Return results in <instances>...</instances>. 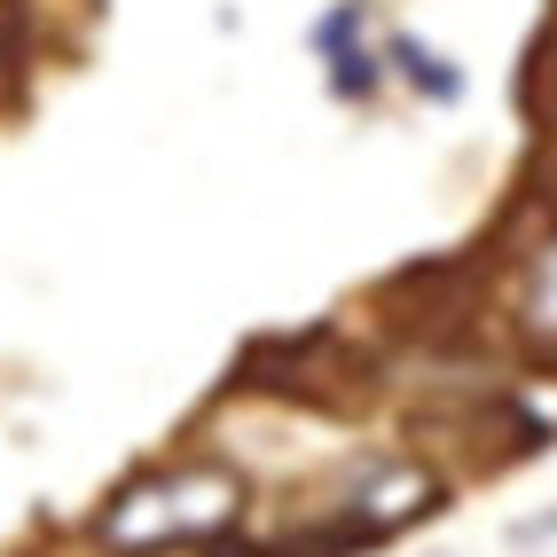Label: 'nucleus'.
Wrapping results in <instances>:
<instances>
[{"label": "nucleus", "mask_w": 557, "mask_h": 557, "mask_svg": "<svg viewBox=\"0 0 557 557\" xmlns=\"http://www.w3.org/2000/svg\"><path fill=\"white\" fill-rule=\"evenodd\" d=\"M244 487H236V471H220V463H173L158 479H134V487L102 510V542L110 549H158V542H205L220 534L236 518Z\"/></svg>", "instance_id": "f257e3e1"}, {"label": "nucleus", "mask_w": 557, "mask_h": 557, "mask_svg": "<svg viewBox=\"0 0 557 557\" xmlns=\"http://www.w3.org/2000/svg\"><path fill=\"white\" fill-rule=\"evenodd\" d=\"M385 63H393L424 102H463V71L440 55V48H424L417 32H393V40H385Z\"/></svg>", "instance_id": "7ed1b4c3"}, {"label": "nucleus", "mask_w": 557, "mask_h": 557, "mask_svg": "<svg viewBox=\"0 0 557 557\" xmlns=\"http://www.w3.org/2000/svg\"><path fill=\"white\" fill-rule=\"evenodd\" d=\"M527 330H534L542 346H557V236L542 244L534 275H527Z\"/></svg>", "instance_id": "20e7f679"}, {"label": "nucleus", "mask_w": 557, "mask_h": 557, "mask_svg": "<svg viewBox=\"0 0 557 557\" xmlns=\"http://www.w3.org/2000/svg\"><path fill=\"white\" fill-rule=\"evenodd\" d=\"M361 32H369V9L361 0H338V9H330L322 24H314V48H322V63H330V95L338 102H369L377 95V55L361 48Z\"/></svg>", "instance_id": "f03ea898"}]
</instances>
